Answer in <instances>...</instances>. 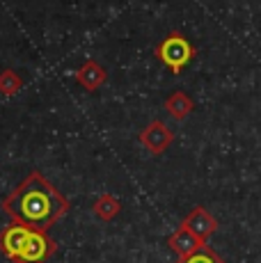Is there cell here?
<instances>
[{"mask_svg":"<svg viewBox=\"0 0 261 263\" xmlns=\"http://www.w3.org/2000/svg\"><path fill=\"white\" fill-rule=\"evenodd\" d=\"M3 211L12 222L28 229L48 231L69 213L71 204L39 170H32L21 183L3 199Z\"/></svg>","mask_w":261,"mask_h":263,"instance_id":"obj_1","label":"cell"},{"mask_svg":"<svg viewBox=\"0 0 261 263\" xmlns=\"http://www.w3.org/2000/svg\"><path fill=\"white\" fill-rule=\"evenodd\" d=\"M195 53H197L195 46L183 37L181 32H170L167 37L156 46V58L174 76H179L185 67H188L190 60L195 58Z\"/></svg>","mask_w":261,"mask_h":263,"instance_id":"obj_2","label":"cell"},{"mask_svg":"<svg viewBox=\"0 0 261 263\" xmlns=\"http://www.w3.org/2000/svg\"><path fill=\"white\" fill-rule=\"evenodd\" d=\"M58 252V242H55L48 231H37L32 229L23 245L21 254L14 263H46L51 256Z\"/></svg>","mask_w":261,"mask_h":263,"instance_id":"obj_3","label":"cell"},{"mask_svg":"<svg viewBox=\"0 0 261 263\" xmlns=\"http://www.w3.org/2000/svg\"><path fill=\"white\" fill-rule=\"evenodd\" d=\"M174 142V133L167 128V124L160 119H154L140 130V144L149 151V154L158 156L163 151L170 149V144Z\"/></svg>","mask_w":261,"mask_h":263,"instance_id":"obj_4","label":"cell"},{"mask_svg":"<svg viewBox=\"0 0 261 263\" xmlns=\"http://www.w3.org/2000/svg\"><path fill=\"white\" fill-rule=\"evenodd\" d=\"M30 231L32 229H28V227H23V224H16V222H12V224H7L5 229H0V252L12 263L18 259Z\"/></svg>","mask_w":261,"mask_h":263,"instance_id":"obj_5","label":"cell"},{"mask_svg":"<svg viewBox=\"0 0 261 263\" xmlns=\"http://www.w3.org/2000/svg\"><path fill=\"white\" fill-rule=\"evenodd\" d=\"M181 224L185 227V229H190L199 240H204V242L218 231V220H215L204 206H195V209L183 217Z\"/></svg>","mask_w":261,"mask_h":263,"instance_id":"obj_6","label":"cell"},{"mask_svg":"<svg viewBox=\"0 0 261 263\" xmlns=\"http://www.w3.org/2000/svg\"><path fill=\"white\" fill-rule=\"evenodd\" d=\"M73 78H76V83L83 89H87V92H97L105 80H108V73H105V69L97 62V60H85V62L76 69Z\"/></svg>","mask_w":261,"mask_h":263,"instance_id":"obj_7","label":"cell"},{"mask_svg":"<svg viewBox=\"0 0 261 263\" xmlns=\"http://www.w3.org/2000/svg\"><path fill=\"white\" fill-rule=\"evenodd\" d=\"M167 245H170V250L177 252L179 259H183V256H190V254H195L197 250H202L207 242L199 240L197 236L193 234V231L185 229V227L181 224V227H179V229L167 238Z\"/></svg>","mask_w":261,"mask_h":263,"instance_id":"obj_8","label":"cell"},{"mask_svg":"<svg viewBox=\"0 0 261 263\" xmlns=\"http://www.w3.org/2000/svg\"><path fill=\"white\" fill-rule=\"evenodd\" d=\"M193 110H195V101L185 92H181V89L172 92L167 99H165V112L177 121H183Z\"/></svg>","mask_w":261,"mask_h":263,"instance_id":"obj_9","label":"cell"},{"mask_svg":"<svg viewBox=\"0 0 261 263\" xmlns=\"http://www.w3.org/2000/svg\"><path fill=\"white\" fill-rule=\"evenodd\" d=\"M92 211H94V215H97L99 220L113 222L115 217L119 215V211H122V204H119V199L115 195H110V192H103V195L92 204Z\"/></svg>","mask_w":261,"mask_h":263,"instance_id":"obj_10","label":"cell"},{"mask_svg":"<svg viewBox=\"0 0 261 263\" xmlns=\"http://www.w3.org/2000/svg\"><path fill=\"white\" fill-rule=\"evenodd\" d=\"M23 87V78L14 69H3L0 71V94L3 96H14Z\"/></svg>","mask_w":261,"mask_h":263,"instance_id":"obj_11","label":"cell"},{"mask_svg":"<svg viewBox=\"0 0 261 263\" xmlns=\"http://www.w3.org/2000/svg\"><path fill=\"white\" fill-rule=\"evenodd\" d=\"M177 263H227V261H225L218 252H213L211 247L204 245L202 250H197L195 254H190V256H183V259H179Z\"/></svg>","mask_w":261,"mask_h":263,"instance_id":"obj_12","label":"cell"}]
</instances>
